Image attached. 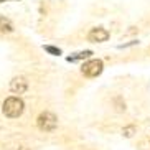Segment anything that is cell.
<instances>
[{
    "mask_svg": "<svg viewBox=\"0 0 150 150\" xmlns=\"http://www.w3.org/2000/svg\"><path fill=\"white\" fill-rule=\"evenodd\" d=\"M23 109H25V104L20 97H8V99H5L4 106H2V110H4V114L7 117H18V115H22Z\"/></svg>",
    "mask_w": 150,
    "mask_h": 150,
    "instance_id": "cell-1",
    "label": "cell"
},
{
    "mask_svg": "<svg viewBox=\"0 0 150 150\" xmlns=\"http://www.w3.org/2000/svg\"><path fill=\"white\" fill-rule=\"evenodd\" d=\"M38 127L41 129V130H45V132H50V130H53V129H56L58 125V117L53 114V112H41L40 115H38Z\"/></svg>",
    "mask_w": 150,
    "mask_h": 150,
    "instance_id": "cell-2",
    "label": "cell"
},
{
    "mask_svg": "<svg viewBox=\"0 0 150 150\" xmlns=\"http://www.w3.org/2000/svg\"><path fill=\"white\" fill-rule=\"evenodd\" d=\"M102 69H104V64H102L101 59H91V61L84 63L83 68H81L83 74L88 76V78H96V76H99L102 73Z\"/></svg>",
    "mask_w": 150,
    "mask_h": 150,
    "instance_id": "cell-3",
    "label": "cell"
},
{
    "mask_svg": "<svg viewBox=\"0 0 150 150\" xmlns=\"http://www.w3.org/2000/svg\"><path fill=\"white\" fill-rule=\"evenodd\" d=\"M89 41H94V43H102V41L109 40V31L104 30V28H93L88 35Z\"/></svg>",
    "mask_w": 150,
    "mask_h": 150,
    "instance_id": "cell-4",
    "label": "cell"
},
{
    "mask_svg": "<svg viewBox=\"0 0 150 150\" xmlns=\"http://www.w3.org/2000/svg\"><path fill=\"white\" fill-rule=\"evenodd\" d=\"M28 88V81L23 78V76H17V78H13L12 79V83H10V91L15 94H22L25 93Z\"/></svg>",
    "mask_w": 150,
    "mask_h": 150,
    "instance_id": "cell-5",
    "label": "cell"
},
{
    "mask_svg": "<svg viewBox=\"0 0 150 150\" xmlns=\"http://www.w3.org/2000/svg\"><path fill=\"white\" fill-rule=\"evenodd\" d=\"M91 54H93V51H89V50H86V51L76 53L74 56H68V61H79V59H84V58H89Z\"/></svg>",
    "mask_w": 150,
    "mask_h": 150,
    "instance_id": "cell-6",
    "label": "cell"
},
{
    "mask_svg": "<svg viewBox=\"0 0 150 150\" xmlns=\"http://www.w3.org/2000/svg\"><path fill=\"white\" fill-rule=\"evenodd\" d=\"M0 30L2 31H12L13 30V25H12V22H10L8 18L0 17Z\"/></svg>",
    "mask_w": 150,
    "mask_h": 150,
    "instance_id": "cell-7",
    "label": "cell"
},
{
    "mask_svg": "<svg viewBox=\"0 0 150 150\" xmlns=\"http://www.w3.org/2000/svg\"><path fill=\"white\" fill-rule=\"evenodd\" d=\"M45 50H46L48 53H53V54H59V53H61V51H59L58 48H54V46H45Z\"/></svg>",
    "mask_w": 150,
    "mask_h": 150,
    "instance_id": "cell-8",
    "label": "cell"
},
{
    "mask_svg": "<svg viewBox=\"0 0 150 150\" xmlns=\"http://www.w3.org/2000/svg\"><path fill=\"white\" fill-rule=\"evenodd\" d=\"M132 132H134V127H132V125L124 129V135H125V137H132Z\"/></svg>",
    "mask_w": 150,
    "mask_h": 150,
    "instance_id": "cell-9",
    "label": "cell"
},
{
    "mask_svg": "<svg viewBox=\"0 0 150 150\" xmlns=\"http://www.w3.org/2000/svg\"><path fill=\"white\" fill-rule=\"evenodd\" d=\"M18 150H30L28 147H18Z\"/></svg>",
    "mask_w": 150,
    "mask_h": 150,
    "instance_id": "cell-10",
    "label": "cell"
}]
</instances>
